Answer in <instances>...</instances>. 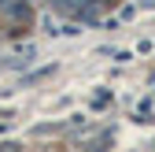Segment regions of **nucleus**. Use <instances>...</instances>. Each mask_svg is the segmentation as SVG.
<instances>
[{"label":"nucleus","instance_id":"f257e3e1","mask_svg":"<svg viewBox=\"0 0 155 152\" xmlns=\"http://www.w3.org/2000/svg\"><path fill=\"white\" fill-rule=\"evenodd\" d=\"M45 74H52V67H41V71H33V74H30V78H26V85H30V82H41V78H45Z\"/></svg>","mask_w":155,"mask_h":152}]
</instances>
